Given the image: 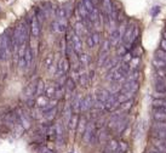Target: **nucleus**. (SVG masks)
Segmentation results:
<instances>
[{
	"instance_id": "nucleus-1",
	"label": "nucleus",
	"mask_w": 166,
	"mask_h": 153,
	"mask_svg": "<svg viewBox=\"0 0 166 153\" xmlns=\"http://www.w3.org/2000/svg\"><path fill=\"white\" fill-rule=\"evenodd\" d=\"M12 52V37L0 34V60H7Z\"/></svg>"
},
{
	"instance_id": "nucleus-2",
	"label": "nucleus",
	"mask_w": 166,
	"mask_h": 153,
	"mask_svg": "<svg viewBox=\"0 0 166 153\" xmlns=\"http://www.w3.org/2000/svg\"><path fill=\"white\" fill-rule=\"evenodd\" d=\"M69 69H71V62H69V60L68 58H62L61 61H60V63H58V66H57V69H56V77H61V75H64V74H67L68 72H69Z\"/></svg>"
},
{
	"instance_id": "nucleus-3",
	"label": "nucleus",
	"mask_w": 166,
	"mask_h": 153,
	"mask_svg": "<svg viewBox=\"0 0 166 153\" xmlns=\"http://www.w3.org/2000/svg\"><path fill=\"white\" fill-rule=\"evenodd\" d=\"M97 131H96V125H95V123H88L87 125H86V129H85V131H84V141L86 142V144H90V141L92 140V137L95 136V134H96Z\"/></svg>"
},
{
	"instance_id": "nucleus-4",
	"label": "nucleus",
	"mask_w": 166,
	"mask_h": 153,
	"mask_svg": "<svg viewBox=\"0 0 166 153\" xmlns=\"http://www.w3.org/2000/svg\"><path fill=\"white\" fill-rule=\"evenodd\" d=\"M120 106V102H119V100H118V96H116V94H112L110 96H109V99L105 101V103H104V110H107V111H114L115 108H118Z\"/></svg>"
},
{
	"instance_id": "nucleus-5",
	"label": "nucleus",
	"mask_w": 166,
	"mask_h": 153,
	"mask_svg": "<svg viewBox=\"0 0 166 153\" xmlns=\"http://www.w3.org/2000/svg\"><path fill=\"white\" fill-rule=\"evenodd\" d=\"M138 90V83L136 80H132V82H126V84H124L120 89V94H124V92H136Z\"/></svg>"
},
{
	"instance_id": "nucleus-6",
	"label": "nucleus",
	"mask_w": 166,
	"mask_h": 153,
	"mask_svg": "<svg viewBox=\"0 0 166 153\" xmlns=\"http://www.w3.org/2000/svg\"><path fill=\"white\" fill-rule=\"evenodd\" d=\"M17 120L18 123L23 127V129H29L30 128V120L28 114H26L23 111H18L17 112Z\"/></svg>"
},
{
	"instance_id": "nucleus-7",
	"label": "nucleus",
	"mask_w": 166,
	"mask_h": 153,
	"mask_svg": "<svg viewBox=\"0 0 166 153\" xmlns=\"http://www.w3.org/2000/svg\"><path fill=\"white\" fill-rule=\"evenodd\" d=\"M72 44H73V49L75 51L77 55H80L83 52V43L79 35H77L75 33L72 34Z\"/></svg>"
},
{
	"instance_id": "nucleus-8",
	"label": "nucleus",
	"mask_w": 166,
	"mask_h": 153,
	"mask_svg": "<svg viewBox=\"0 0 166 153\" xmlns=\"http://www.w3.org/2000/svg\"><path fill=\"white\" fill-rule=\"evenodd\" d=\"M30 33L34 38H38L40 34V22L38 21V18L35 16L32 17V22H30Z\"/></svg>"
},
{
	"instance_id": "nucleus-9",
	"label": "nucleus",
	"mask_w": 166,
	"mask_h": 153,
	"mask_svg": "<svg viewBox=\"0 0 166 153\" xmlns=\"http://www.w3.org/2000/svg\"><path fill=\"white\" fill-rule=\"evenodd\" d=\"M93 103L95 101L92 100L91 95H87L86 97H84L81 100V107H80V112H85V111H90L91 108H93Z\"/></svg>"
},
{
	"instance_id": "nucleus-10",
	"label": "nucleus",
	"mask_w": 166,
	"mask_h": 153,
	"mask_svg": "<svg viewBox=\"0 0 166 153\" xmlns=\"http://www.w3.org/2000/svg\"><path fill=\"white\" fill-rule=\"evenodd\" d=\"M36 82L38 80H35V82H33V83H30L26 89H24V97H26V100L28 101V100H33V97H34V95H35V89H36Z\"/></svg>"
},
{
	"instance_id": "nucleus-11",
	"label": "nucleus",
	"mask_w": 166,
	"mask_h": 153,
	"mask_svg": "<svg viewBox=\"0 0 166 153\" xmlns=\"http://www.w3.org/2000/svg\"><path fill=\"white\" fill-rule=\"evenodd\" d=\"M81 96L79 94L74 95L73 100H72V103H71V108H72V112L73 113H80V107H81Z\"/></svg>"
},
{
	"instance_id": "nucleus-12",
	"label": "nucleus",
	"mask_w": 166,
	"mask_h": 153,
	"mask_svg": "<svg viewBox=\"0 0 166 153\" xmlns=\"http://www.w3.org/2000/svg\"><path fill=\"white\" fill-rule=\"evenodd\" d=\"M33 60H34V54H33V50L30 46H27L26 47V51H24V61H26V69H29L32 63H33Z\"/></svg>"
},
{
	"instance_id": "nucleus-13",
	"label": "nucleus",
	"mask_w": 166,
	"mask_h": 153,
	"mask_svg": "<svg viewBox=\"0 0 166 153\" xmlns=\"http://www.w3.org/2000/svg\"><path fill=\"white\" fill-rule=\"evenodd\" d=\"M52 27H54V30H56L58 33H64L67 30V23H66V21L56 19V21L52 22Z\"/></svg>"
},
{
	"instance_id": "nucleus-14",
	"label": "nucleus",
	"mask_w": 166,
	"mask_h": 153,
	"mask_svg": "<svg viewBox=\"0 0 166 153\" xmlns=\"http://www.w3.org/2000/svg\"><path fill=\"white\" fill-rule=\"evenodd\" d=\"M135 28H136V26H135L133 23H130V24L126 27V29H125V32H124V34H123V37H121V40H123L124 43H125V41L129 43V40H130V38H131V35H132Z\"/></svg>"
},
{
	"instance_id": "nucleus-15",
	"label": "nucleus",
	"mask_w": 166,
	"mask_h": 153,
	"mask_svg": "<svg viewBox=\"0 0 166 153\" xmlns=\"http://www.w3.org/2000/svg\"><path fill=\"white\" fill-rule=\"evenodd\" d=\"M109 96H110V94L107 91V90H103V89H101V90H98L97 92H96V101H98V102H101L102 105H104L105 103V101L109 99Z\"/></svg>"
},
{
	"instance_id": "nucleus-16",
	"label": "nucleus",
	"mask_w": 166,
	"mask_h": 153,
	"mask_svg": "<svg viewBox=\"0 0 166 153\" xmlns=\"http://www.w3.org/2000/svg\"><path fill=\"white\" fill-rule=\"evenodd\" d=\"M119 150V142L116 140H109L105 145V150L104 152L107 153H113V152H116Z\"/></svg>"
},
{
	"instance_id": "nucleus-17",
	"label": "nucleus",
	"mask_w": 166,
	"mask_h": 153,
	"mask_svg": "<svg viewBox=\"0 0 166 153\" xmlns=\"http://www.w3.org/2000/svg\"><path fill=\"white\" fill-rule=\"evenodd\" d=\"M55 94H56V85L55 84H49L45 88L44 96H46L49 100H52V99H55Z\"/></svg>"
},
{
	"instance_id": "nucleus-18",
	"label": "nucleus",
	"mask_w": 166,
	"mask_h": 153,
	"mask_svg": "<svg viewBox=\"0 0 166 153\" xmlns=\"http://www.w3.org/2000/svg\"><path fill=\"white\" fill-rule=\"evenodd\" d=\"M45 88H46V85H45L44 80L43 79H38V82H36V89H35V96L36 97L43 96L44 92H45Z\"/></svg>"
},
{
	"instance_id": "nucleus-19",
	"label": "nucleus",
	"mask_w": 166,
	"mask_h": 153,
	"mask_svg": "<svg viewBox=\"0 0 166 153\" xmlns=\"http://www.w3.org/2000/svg\"><path fill=\"white\" fill-rule=\"evenodd\" d=\"M121 118H123V116H120V114L113 116V117L110 118L109 123H108V128H109L110 130H114V131H115V129L118 128V124H119V122L121 120Z\"/></svg>"
},
{
	"instance_id": "nucleus-20",
	"label": "nucleus",
	"mask_w": 166,
	"mask_h": 153,
	"mask_svg": "<svg viewBox=\"0 0 166 153\" xmlns=\"http://www.w3.org/2000/svg\"><path fill=\"white\" fill-rule=\"evenodd\" d=\"M55 129H56V139H57V142L62 144L63 140H64V130H63L62 124L58 123V124L55 127Z\"/></svg>"
},
{
	"instance_id": "nucleus-21",
	"label": "nucleus",
	"mask_w": 166,
	"mask_h": 153,
	"mask_svg": "<svg viewBox=\"0 0 166 153\" xmlns=\"http://www.w3.org/2000/svg\"><path fill=\"white\" fill-rule=\"evenodd\" d=\"M49 102H50V100L46 97V96H39L38 99H36V101H35V103H36V106L39 107V108H41L43 111L47 107V105H49Z\"/></svg>"
},
{
	"instance_id": "nucleus-22",
	"label": "nucleus",
	"mask_w": 166,
	"mask_h": 153,
	"mask_svg": "<svg viewBox=\"0 0 166 153\" xmlns=\"http://www.w3.org/2000/svg\"><path fill=\"white\" fill-rule=\"evenodd\" d=\"M86 125H87L86 119H85L84 117H79L78 125H77V133H78V135H83L85 129H86Z\"/></svg>"
},
{
	"instance_id": "nucleus-23",
	"label": "nucleus",
	"mask_w": 166,
	"mask_h": 153,
	"mask_svg": "<svg viewBox=\"0 0 166 153\" xmlns=\"http://www.w3.org/2000/svg\"><path fill=\"white\" fill-rule=\"evenodd\" d=\"M44 113V118L47 119V120H52L55 117H56V113H57V106L56 107H52L50 110H46V111H43Z\"/></svg>"
},
{
	"instance_id": "nucleus-24",
	"label": "nucleus",
	"mask_w": 166,
	"mask_h": 153,
	"mask_svg": "<svg viewBox=\"0 0 166 153\" xmlns=\"http://www.w3.org/2000/svg\"><path fill=\"white\" fill-rule=\"evenodd\" d=\"M66 90H67V92L68 94H71V92H74L75 91V89H77V83L72 79V78H68L67 80H66Z\"/></svg>"
},
{
	"instance_id": "nucleus-25",
	"label": "nucleus",
	"mask_w": 166,
	"mask_h": 153,
	"mask_svg": "<svg viewBox=\"0 0 166 153\" xmlns=\"http://www.w3.org/2000/svg\"><path fill=\"white\" fill-rule=\"evenodd\" d=\"M78 120H79V114H77V113L72 114V117H71V119H69V122H68V127H69V129H71L72 131L77 129Z\"/></svg>"
},
{
	"instance_id": "nucleus-26",
	"label": "nucleus",
	"mask_w": 166,
	"mask_h": 153,
	"mask_svg": "<svg viewBox=\"0 0 166 153\" xmlns=\"http://www.w3.org/2000/svg\"><path fill=\"white\" fill-rule=\"evenodd\" d=\"M152 136L157 140H166V131L158 130V129H152Z\"/></svg>"
},
{
	"instance_id": "nucleus-27",
	"label": "nucleus",
	"mask_w": 166,
	"mask_h": 153,
	"mask_svg": "<svg viewBox=\"0 0 166 153\" xmlns=\"http://www.w3.org/2000/svg\"><path fill=\"white\" fill-rule=\"evenodd\" d=\"M153 118L157 122H166V113L157 111V110H153Z\"/></svg>"
},
{
	"instance_id": "nucleus-28",
	"label": "nucleus",
	"mask_w": 166,
	"mask_h": 153,
	"mask_svg": "<svg viewBox=\"0 0 166 153\" xmlns=\"http://www.w3.org/2000/svg\"><path fill=\"white\" fill-rule=\"evenodd\" d=\"M56 17L60 21H66V18H67V10L64 7H57L56 9Z\"/></svg>"
},
{
	"instance_id": "nucleus-29",
	"label": "nucleus",
	"mask_w": 166,
	"mask_h": 153,
	"mask_svg": "<svg viewBox=\"0 0 166 153\" xmlns=\"http://www.w3.org/2000/svg\"><path fill=\"white\" fill-rule=\"evenodd\" d=\"M155 92L166 95V84L165 83H161V82L155 80Z\"/></svg>"
},
{
	"instance_id": "nucleus-30",
	"label": "nucleus",
	"mask_w": 166,
	"mask_h": 153,
	"mask_svg": "<svg viewBox=\"0 0 166 153\" xmlns=\"http://www.w3.org/2000/svg\"><path fill=\"white\" fill-rule=\"evenodd\" d=\"M153 66H154L155 68H158V69H164V71H166V62L163 61V60H160V58H158V57L153 58Z\"/></svg>"
},
{
	"instance_id": "nucleus-31",
	"label": "nucleus",
	"mask_w": 166,
	"mask_h": 153,
	"mask_svg": "<svg viewBox=\"0 0 166 153\" xmlns=\"http://www.w3.org/2000/svg\"><path fill=\"white\" fill-rule=\"evenodd\" d=\"M102 4H103L104 13L110 15L112 11H113V4H112V1H110V0H102Z\"/></svg>"
},
{
	"instance_id": "nucleus-32",
	"label": "nucleus",
	"mask_w": 166,
	"mask_h": 153,
	"mask_svg": "<svg viewBox=\"0 0 166 153\" xmlns=\"http://www.w3.org/2000/svg\"><path fill=\"white\" fill-rule=\"evenodd\" d=\"M74 33L77 34V35H79V37H81L84 33H85V27H84V24L81 23V21H78L77 23H75V28H74Z\"/></svg>"
},
{
	"instance_id": "nucleus-33",
	"label": "nucleus",
	"mask_w": 166,
	"mask_h": 153,
	"mask_svg": "<svg viewBox=\"0 0 166 153\" xmlns=\"http://www.w3.org/2000/svg\"><path fill=\"white\" fill-rule=\"evenodd\" d=\"M83 4L84 6H85V9H86V12L90 15L93 10H95V5H93V2H92V0H83Z\"/></svg>"
},
{
	"instance_id": "nucleus-34",
	"label": "nucleus",
	"mask_w": 166,
	"mask_h": 153,
	"mask_svg": "<svg viewBox=\"0 0 166 153\" xmlns=\"http://www.w3.org/2000/svg\"><path fill=\"white\" fill-rule=\"evenodd\" d=\"M52 63H54V54H47L46 57H45V60H44V66H45V68L49 69V68L52 66Z\"/></svg>"
},
{
	"instance_id": "nucleus-35",
	"label": "nucleus",
	"mask_w": 166,
	"mask_h": 153,
	"mask_svg": "<svg viewBox=\"0 0 166 153\" xmlns=\"http://www.w3.org/2000/svg\"><path fill=\"white\" fill-rule=\"evenodd\" d=\"M72 108H71V105H68L67 107H66V110H64V112H63V117H64V123L68 125V122H69V119H71V117H72Z\"/></svg>"
},
{
	"instance_id": "nucleus-36",
	"label": "nucleus",
	"mask_w": 166,
	"mask_h": 153,
	"mask_svg": "<svg viewBox=\"0 0 166 153\" xmlns=\"http://www.w3.org/2000/svg\"><path fill=\"white\" fill-rule=\"evenodd\" d=\"M126 127H127V120H126V119L123 117V118H121V120H120V122H119V124H118L116 133H118V134H121V133L125 130V128H126Z\"/></svg>"
},
{
	"instance_id": "nucleus-37",
	"label": "nucleus",
	"mask_w": 166,
	"mask_h": 153,
	"mask_svg": "<svg viewBox=\"0 0 166 153\" xmlns=\"http://www.w3.org/2000/svg\"><path fill=\"white\" fill-rule=\"evenodd\" d=\"M157 107H166V99L153 100V108H157Z\"/></svg>"
},
{
	"instance_id": "nucleus-38",
	"label": "nucleus",
	"mask_w": 166,
	"mask_h": 153,
	"mask_svg": "<svg viewBox=\"0 0 166 153\" xmlns=\"http://www.w3.org/2000/svg\"><path fill=\"white\" fill-rule=\"evenodd\" d=\"M88 74L87 73H83V74H80L79 75V83H80V85L81 86H86L87 84H88Z\"/></svg>"
},
{
	"instance_id": "nucleus-39",
	"label": "nucleus",
	"mask_w": 166,
	"mask_h": 153,
	"mask_svg": "<svg viewBox=\"0 0 166 153\" xmlns=\"http://www.w3.org/2000/svg\"><path fill=\"white\" fill-rule=\"evenodd\" d=\"M132 103H133V101H132V100H129V101H125V102L120 103V107H121L123 111L127 112V111H130V110L132 108Z\"/></svg>"
},
{
	"instance_id": "nucleus-40",
	"label": "nucleus",
	"mask_w": 166,
	"mask_h": 153,
	"mask_svg": "<svg viewBox=\"0 0 166 153\" xmlns=\"http://www.w3.org/2000/svg\"><path fill=\"white\" fill-rule=\"evenodd\" d=\"M97 141L101 145L105 144V141H107V134H105L104 130H102V131H99V134H97Z\"/></svg>"
},
{
	"instance_id": "nucleus-41",
	"label": "nucleus",
	"mask_w": 166,
	"mask_h": 153,
	"mask_svg": "<svg viewBox=\"0 0 166 153\" xmlns=\"http://www.w3.org/2000/svg\"><path fill=\"white\" fill-rule=\"evenodd\" d=\"M78 58H79V62H80L81 64H88V63H90V56H88L87 54L81 52Z\"/></svg>"
},
{
	"instance_id": "nucleus-42",
	"label": "nucleus",
	"mask_w": 166,
	"mask_h": 153,
	"mask_svg": "<svg viewBox=\"0 0 166 153\" xmlns=\"http://www.w3.org/2000/svg\"><path fill=\"white\" fill-rule=\"evenodd\" d=\"M152 129H158V130L166 131V122H157L155 124H153Z\"/></svg>"
},
{
	"instance_id": "nucleus-43",
	"label": "nucleus",
	"mask_w": 166,
	"mask_h": 153,
	"mask_svg": "<svg viewBox=\"0 0 166 153\" xmlns=\"http://www.w3.org/2000/svg\"><path fill=\"white\" fill-rule=\"evenodd\" d=\"M153 147H154L155 150H158L160 153H166V146H164V145H160V144L153 141Z\"/></svg>"
},
{
	"instance_id": "nucleus-44",
	"label": "nucleus",
	"mask_w": 166,
	"mask_h": 153,
	"mask_svg": "<svg viewBox=\"0 0 166 153\" xmlns=\"http://www.w3.org/2000/svg\"><path fill=\"white\" fill-rule=\"evenodd\" d=\"M91 38H92L93 45L97 46V45L99 44V33H98V32H93V33H91Z\"/></svg>"
},
{
	"instance_id": "nucleus-45",
	"label": "nucleus",
	"mask_w": 166,
	"mask_h": 153,
	"mask_svg": "<svg viewBox=\"0 0 166 153\" xmlns=\"http://www.w3.org/2000/svg\"><path fill=\"white\" fill-rule=\"evenodd\" d=\"M38 153H55L51 148L46 147V146H39L38 148Z\"/></svg>"
},
{
	"instance_id": "nucleus-46",
	"label": "nucleus",
	"mask_w": 166,
	"mask_h": 153,
	"mask_svg": "<svg viewBox=\"0 0 166 153\" xmlns=\"http://www.w3.org/2000/svg\"><path fill=\"white\" fill-rule=\"evenodd\" d=\"M110 41L109 40H104V43H103V47H102V50H101V52H108L109 51V49H110Z\"/></svg>"
},
{
	"instance_id": "nucleus-47",
	"label": "nucleus",
	"mask_w": 166,
	"mask_h": 153,
	"mask_svg": "<svg viewBox=\"0 0 166 153\" xmlns=\"http://www.w3.org/2000/svg\"><path fill=\"white\" fill-rule=\"evenodd\" d=\"M157 57L166 62V51H164V50H158V51H157Z\"/></svg>"
},
{
	"instance_id": "nucleus-48",
	"label": "nucleus",
	"mask_w": 166,
	"mask_h": 153,
	"mask_svg": "<svg viewBox=\"0 0 166 153\" xmlns=\"http://www.w3.org/2000/svg\"><path fill=\"white\" fill-rule=\"evenodd\" d=\"M118 151H120V152L127 151V144H126L125 141H120V142H119V150H118Z\"/></svg>"
},
{
	"instance_id": "nucleus-49",
	"label": "nucleus",
	"mask_w": 166,
	"mask_h": 153,
	"mask_svg": "<svg viewBox=\"0 0 166 153\" xmlns=\"http://www.w3.org/2000/svg\"><path fill=\"white\" fill-rule=\"evenodd\" d=\"M138 63H140V57H136V58H132L129 64H130V68H136Z\"/></svg>"
},
{
	"instance_id": "nucleus-50",
	"label": "nucleus",
	"mask_w": 166,
	"mask_h": 153,
	"mask_svg": "<svg viewBox=\"0 0 166 153\" xmlns=\"http://www.w3.org/2000/svg\"><path fill=\"white\" fill-rule=\"evenodd\" d=\"M86 43H87V47H88V49L95 47L93 41H92V38H91V34H88V35H87V38H86Z\"/></svg>"
},
{
	"instance_id": "nucleus-51",
	"label": "nucleus",
	"mask_w": 166,
	"mask_h": 153,
	"mask_svg": "<svg viewBox=\"0 0 166 153\" xmlns=\"http://www.w3.org/2000/svg\"><path fill=\"white\" fill-rule=\"evenodd\" d=\"M159 11H160V7H159V6H154V7L152 9V16L155 17V16L159 13Z\"/></svg>"
},
{
	"instance_id": "nucleus-52",
	"label": "nucleus",
	"mask_w": 166,
	"mask_h": 153,
	"mask_svg": "<svg viewBox=\"0 0 166 153\" xmlns=\"http://www.w3.org/2000/svg\"><path fill=\"white\" fill-rule=\"evenodd\" d=\"M146 153H160V152H159L158 150H155V148L153 147V148H148V150L146 151Z\"/></svg>"
},
{
	"instance_id": "nucleus-53",
	"label": "nucleus",
	"mask_w": 166,
	"mask_h": 153,
	"mask_svg": "<svg viewBox=\"0 0 166 153\" xmlns=\"http://www.w3.org/2000/svg\"><path fill=\"white\" fill-rule=\"evenodd\" d=\"M161 50L166 51V40H165V39L161 41Z\"/></svg>"
},
{
	"instance_id": "nucleus-54",
	"label": "nucleus",
	"mask_w": 166,
	"mask_h": 153,
	"mask_svg": "<svg viewBox=\"0 0 166 153\" xmlns=\"http://www.w3.org/2000/svg\"><path fill=\"white\" fill-rule=\"evenodd\" d=\"M126 52V49H125V46L124 47H121L120 50H119V55H123V54H125Z\"/></svg>"
},
{
	"instance_id": "nucleus-55",
	"label": "nucleus",
	"mask_w": 166,
	"mask_h": 153,
	"mask_svg": "<svg viewBox=\"0 0 166 153\" xmlns=\"http://www.w3.org/2000/svg\"><path fill=\"white\" fill-rule=\"evenodd\" d=\"M113 153H123V152H120V151H116V152H113Z\"/></svg>"
}]
</instances>
